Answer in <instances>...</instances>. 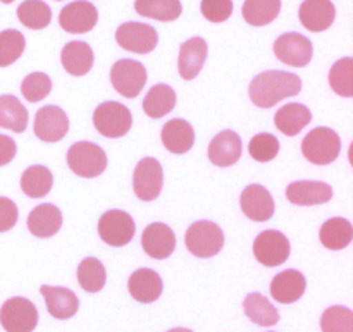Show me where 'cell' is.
<instances>
[{
	"mask_svg": "<svg viewBox=\"0 0 353 332\" xmlns=\"http://www.w3.org/2000/svg\"><path fill=\"white\" fill-rule=\"evenodd\" d=\"M52 92V79L45 72H31L21 83V93L31 103L43 100Z\"/></svg>",
	"mask_w": 353,
	"mask_h": 332,
	"instance_id": "obj_40",
	"label": "cell"
},
{
	"mask_svg": "<svg viewBox=\"0 0 353 332\" xmlns=\"http://www.w3.org/2000/svg\"><path fill=\"white\" fill-rule=\"evenodd\" d=\"M17 19L28 30H43L50 24L52 10L43 0H24L17 7Z\"/></svg>",
	"mask_w": 353,
	"mask_h": 332,
	"instance_id": "obj_35",
	"label": "cell"
},
{
	"mask_svg": "<svg viewBox=\"0 0 353 332\" xmlns=\"http://www.w3.org/2000/svg\"><path fill=\"white\" fill-rule=\"evenodd\" d=\"M99 21V10L88 0H76L68 3L59 14V24L64 31L72 34L88 33Z\"/></svg>",
	"mask_w": 353,
	"mask_h": 332,
	"instance_id": "obj_14",
	"label": "cell"
},
{
	"mask_svg": "<svg viewBox=\"0 0 353 332\" xmlns=\"http://www.w3.org/2000/svg\"><path fill=\"white\" fill-rule=\"evenodd\" d=\"M17 205L10 198L0 196V233H7L12 229L17 222Z\"/></svg>",
	"mask_w": 353,
	"mask_h": 332,
	"instance_id": "obj_43",
	"label": "cell"
},
{
	"mask_svg": "<svg viewBox=\"0 0 353 332\" xmlns=\"http://www.w3.org/2000/svg\"><path fill=\"white\" fill-rule=\"evenodd\" d=\"M54 186V176L45 165H31L21 176V189L30 198H43Z\"/></svg>",
	"mask_w": 353,
	"mask_h": 332,
	"instance_id": "obj_30",
	"label": "cell"
},
{
	"mask_svg": "<svg viewBox=\"0 0 353 332\" xmlns=\"http://www.w3.org/2000/svg\"><path fill=\"white\" fill-rule=\"evenodd\" d=\"M207 54H209V47L203 38L195 37L186 40L179 48V59H178V71L179 76L186 81H192L196 76L202 72L203 64H205Z\"/></svg>",
	"mask_w": 353,
	"mask_h": 332,
	"instance_id": "obj_19",
	"label": "cell"
},
{
	"mask_svg": "<svg viewBox=\"0 0 353 332\" xmlns=\"http://www.w3.org/2000/svg\"><path fill=\"white\" fill-rule=\"evenodd\" d=\"M33 131L38 140L45 141V143H57L69 131L68 114L61 107H41L34 116Z\"/></svg>",
	"mask_w": 353,
	"mask_h": 332,
	"instance_id": "obj_13",
	"label": "cell"
},
{
	"mask_svg": "<svg viewBox=\"0 0 353 332\" xmlns=\"http://www.w3.org/2000/svg\"><path fill=\"white\" fill-rule=\"evenodd\" d=\"M161 138L165 150L174 155H183L192 150L193 143H195V131L188 121L172 119L164 124Z\"/></svg>",
	"mask_w": 353,
	"mask_h": 332,
	"instance_id": "obj_25",
	"label": "cell"
},
{
	"mask_svg": "<svg viewBox=\"0 0 353 332\" xmlns=\"http://www.w3.org/2000/svg\"><path fill=\"white\" fill-rule=\"evenodd\" d=\"M336 16V9L331 0H303L300 6L299 17L305 30L321 33L331 28Z\"/></svg>",
	"mask_w": 353,
	"mask_h": 332,
	"instance_id": "obj_20",
	"label": "cell"
},
{
	"mask_svg": "<svg viewBox=\"0 0 353 332\" xmlns=\"http://www.w3.org/2000/svg\"><path fill=\"white\" fill-rule=\"evenodd\" d=\"M62 214L52 203L34 207L28 216V229L34 238H52L61 231Z\"/></svg>",
	"mask_w": 353,
	"mask_h": 332,
	"instance_id": "obj_24",
	"label": "cell"
},
{
	"mask_svg": "<svg viewBox=\"0 0 353 332\" xmlns=\"http://www.w3.org/2000/svg\"><path fill=\"white\" fill-rule=\"evenodd\" d=\"M323 332H353V312L347 307H330L321 317Z\"/></svg>",
	"mask_w": 353,
	"mask_h": 332,
	"instance_id": "obj_39",
	"label": "cell"
},
{
	"mask_svg": "<svg viewBox=\"0 0 353 332\" xmlns=\"http://www.w3.org/2000/svg\"><path fill=\"white\" fill-rule=\"evenodd\" d=\"M200 10L210 23H224L233 14V0H202Z\"/></svg>",
	"mask_w": 353,
	"mask_h": 332,
	"instance_id": "obj_42",
	"label": "cell"
},
{
	"mask_svg": "<svg viewBox=\"0 0 353 332\" xmlns=\"http://www.w3.org/2000/svg\"><path fill=\"white\" fill-rule=\"evenodd\" d=\"M133 217L124 210H107L99 220V236L105 245L114 248L126 247L134 238Z\"/></svg>",
	"mask_w": 353,
	"mask_h": 332,
	"instance_id": "obj_7",
	"label": "cell"
},
{
	"mask_svg": "<svg viewBox=\"0 0 353 332\" xmlns=\"http://www.w3.org/2000/svg\"><path fill=\"white\" fill-rule=\"evenodd\" d=\"M95 129L105 138H121L130 133L133 117L130 109L119 102H103L93 112Z\"/></svg>",
	"mask_w": 353,
	"mask_h": 332,
	"instance_id": "obj_5",
	"label": "cell"
},
{
	"mask_svg": "<svg viewBox=\"0 0 353 332\" xmlns=\"http://www.w3.org/2000/svg\"><path fill=\"white\" fill-rule=\"evenodd\" d=\"M305 288L307 281L302 272L295 271V269H288V271L279 272L272 279L271 296L278 303L290 305V303H295L302 298L303 293H305Z\"/></svg>",
	"mask_w": 353,
	"mask_h": 332,
	"instance_id": "obj_23",
	"label": "cell"
},
{
	"mask_svg": "<svg viewBox=\"0 0 353 332\" xmlns=\"http://www.w3.org/2000/svg\"><path fill=\"white\" fill-rule=\"evenodd\" d=\"M248 154L257 162H271L279 154L278 138L269 133H259L248 143Z\"/></svg>",
	"mask_w": 353,
	"mask_h": 332,
	"instance_id": "obj_41",
	"label": "cell"
},
{
	"mask_svg": "<svg viewBox=\"0 0 353 332\" xmlns=\"http://www.w3.org/2000/svg\"><path fill=\"white\" fill-rule=\"evenodd\" d=\"M330 86L336 95L343 98L353 96V59L343 57L330 71Z\"/></svg>",
	"mask_w": 353,
	"mask_h": 332,
	"instance_id": "obj_37",
	"label": "cell"
},
{
	"mask_svg": "<svg viewBox=\"0 0 353 332\" xmlns=\"http://www.w3.org/2000/svg\"><path fill=\"white\" fill-rule=\"evenodd\" d=\"M41 296L45 298L48 313L57 320H68L76 315L79 309V300L71 289L59 286H41Z\"/></svg>",
	"mask_w": 353,
	"mask_h": 332,
	"instance_id": "obj_22",
	"label": "cell"
},
{
	"mask_svg": "<svg viewBox=\"0 0 353 332\" xmlns=\"http://www.w3.org/2000/svg\"><path fill=\"white\" fill-rule=\"evenodd\" d=\"M243 310L248 319L261 327H272L279 322L276 307L261 293H250L243 302Z\"/></svg>",
	"mask_w": 353,
	"mask_h": 332,
	"instance_id": "obj_31",
	"label": "cell"
},
{
	"mask_svg": "<svg viewBox=\"0 0 353 332\" xmlns=\"http://www.w3.org/2000/svg\"><path fill=\"white\" fill-rule=\"evenodd\" d=\"M26 40L17 30H6L0 33V68L14 64L23 55Z\"/></svg>",
	"mask_w": 353,
	"mask_h": 332,
	"instance_id": "obj_38",
	"label": "cell"
},
{
	"mask_svg": "<svg viewBox=\"0 0 353 332\" xmlns=\"http://www.w3.org/2000/svg\"><path fill=\"white\" fill-rule=\"evenodd\" d=\"M68 165L79 178H99L107 169V155L92 141H78L68 150Z\"/></svg>",
	"mask_w": 353,
	"mask_h": 332,
	"instance_id": "obj_4",
	"label": "cell"
},
{
	"mask_svg": "<svg viewBox=\"0 0 353 332\" xmlns=\"http://www.w3.org/2000/svg\"><path fill=\"white\" fill-rule=\"evenodd\" d=\"M0 324L6 332H33L38 324V310L30 300H7L0 309Z\"/></svg>",
	"mask_w": 353,
	"mask_h": 332,
	"instance_id": "obj_9",
	"label": "cell"
},
{
	"mask_svg": "<svg viewBox=\"0 0 353 332\" xmlns=\"http://www.w3.org/2000/svg\"><path fill=\"white\" fill-rule=\"evenodd\" d=\"M168 332H193V331L183 329V327H178V329H171V331H168Z\"/></svg>",
	"mask_w": 353,
	"mask_h": 332,
	"instance_id": "obj_45",
	"label": "cell"
},
{
	"mask_svg": "<svg viewBox=\"0 0 353 332\" xmlns=\"http://www.w3.org/2000/svg\"><path fill=\"white\" fill-rule=\"evenodd\" d=\"M61 62L65 72L71 76H85L92 71L95 55L85 41H69L61 52Z\"/></svg>",
	"mask_w": 353,
	"mask_h": 332,
	"instance_id": "obj_26",
	"label": "cell"
},
{
	"mask_svg": "<svg viewBox=\"0 0 353 332\" xmlns=\"http://www.w3.org/2000/svg\"><path fill=\"white\" fill-rule=\"evenodd\" d=\"M137 14L161 23L176 21L183 12V6L179 0H137L134 2Z\"/></svg>",
	"mask_w": 353,
	"mask_h": 332,
	"instance_id": "obj_33",
	"label": "cell"
},
{
	"mask_svg": "<svg viewBox=\"0 0 353 332\" xmlns=\"http://www.w3.org/2000/svg\"><path fill=\"white\" fill-rule=\"evenodd\" d=\"M340 134L331 127H316L302 141V154L310 164L330 165L340 157Z\"/></svg>",
	"mask_w": 353,
	"mask_h": 332,
	"instance_id": "obj_2",
	"label": "cell"
},
{
	"mask_svg": "<svg viewBox=\"0 0 353 332\" xmlns=\"http://www.w3.org/2000/svg\"><path fill=\"white\" fill-rule=\"evenodd\" d=\"M312 121V112L302 103H286L276 112L274 124L285 136H296Z\"/></svg>",
	"mask_w": 353,
	"mask_h": 332,
	"instance_id": "obj_27",
	"label": "cell"
},
{
	"mask_svg": "<svg viewBox=\"0 0 353 332\" xmlns=\"http://www.w3.org/2000/svg\"><path fill=\"white\" fill-rule=\"evenodd\" d=\"M116 41L124 50L145 55L155 50L159 43V34L150 24L130 21V23H123L117 28Z\"/></svg>",
	"mask_w": 353,
	"mask_h": 332,
	"instance_id": "obj_8",
	"label": "cell"
},
{
	"mask_svg": "<svg viewBox=\"0 0 353 332\" xmlns=\"http://www.w3.org/2000/svg\"><path fill=\"white\" fill-rule=\"evenodd\" d=\"M176 107V93L169 85L159 83V85L152 86L150 92L147 93L143 100V110L148 117L152 119H161V117L168 116L172 112Z\"/></svg>",
	"mask_w": 353,
	"mask_h": 332,
	"instance_id": "obj_29",
	"label": "cell"
},
{
	"mask_svg": "<svg viewBox=\"0 0 353 332\" xmlns=\"http://www.w3.org/2000/svg\"><path fill=\"white\" fill-rule=\"evenodd\" d=\"M162 284L161 276L152 269H138L128 279V291L131 298L138 303H154L161 298Z\"/></svg>",
	"mask_w": 353,
	"mask_h": 332,
	"instance_id": "obj_21",
	"label": "cell"
},
{
	"mask_svg": "<svg viewBox=\"0 0 353 332\" xmlns=\"http://www.w3.org/2000/svg\"><path fill=\"white\" fill-rule=\"evenodd\" d=\"M57 2H61V0H57Z\"/></svg>",
	"mask_w": 353,
	"mask_h": 332,
	"instance_id": "obj_47",
	"label": "cell"
},
{
	"mask_svg": "<svg viewBox=\"0 0 353 332\" xmlns=\"http://www.w3.org/2000/svg\"><path fill=\"white\" fill-rule=\"evenodd\" d=\"M185 245L195 257H216L224 247V233L212 220H196L186 231Z\"/></svg>",
	"mask_w": 353,
	"mask_h": 332,
	"instance_id": "obj_3",
	"label": "cell"
},
{
	"mask_svg": "<svg viewBox=\"0 0 353 332\" xmlns=\"http://www.w3.org/2000/svg\"><path fill=\"white\" fill-rule=\"evenodd\" d=\"M286 198L300 207L323 205L333 198V188L323 181H295L286 188Z\"/></svg>",
	"mask_w": 353,
	"mask_h": 332,
	"instance_id": "obj_18",
	"label": "cell"
},
{
	"mask_svg": "<svg viewBox=\"0 0 353 332\" xmlns=\"http://www.w3.org/2000/svg\"><path fill=\"white\" fill-rule=\"evenodd\" d=\"M302 92V79L293 72L265 71L255 76L248 86V95L259 109H271L281 100Z\"/></svg>",
	"mask_w": 353,
	"mask_h": 332,
	"instance_id": "obj_1",
	"label": "cell"
},
{
	"mask_svg": "<svg viewBox=\"0 0 353 332\" xmlns=\"http://www.w3.org/2000/svg\"><path fill=\"white\" fill-rule=\"evenodd\" d=\"M274 55L283 64L305 68L312 61V41L300 33H285L274 41Z\"/></svg>",
	"mask_w": 353,
	"mask_h": 332,
	"instance_id": "obj_12",
	"label": "cell"
},
{
	"mask_svg": "<svg viewBox=\"0 0 353 332\" xmlns=\"http://www.w3.org/2000/svg\"><path fill=\"white\" fill-rule=\"evenodd\" d=\"M0 127L24 133L28 127V110L14 95H0Z\"/></svg>",
	"mask_w": 353,
	"mask_h": 332,
	"instance_id": "obj_34",
	"label": "cell"
},
{
	"mask_svg": "<svg viewBox=\"0 0 353 332\" xmlns=\"http://www.w3.org/2000/svg\"><path fill=\"white\" fill-rule=\"evenodd\" d=\"M290 251H292V247H290L288 238L279 231H264L254 241L255 258L265 267L283 265L290 258Z\"/></svg>",
	"mask_w": 353,
	"mask_h": 332,
	"instance_id": "obj_11",
	"label": "cell"
},
{
	"mask_svg": "<svg viewBox=\"0 0 353 332\" xmlns=\"http://www.w3.org/2000/svg\"><path fill=\"white\" fill-rule=\"evenodd\" d=\"M164 186V172L157 158L147 157L138 162L133 174L134 195L141 202H154Z\"/></svg>",
	"mask_w": 353,
	"mask_h": 332,
	"instance_id": "obj_10",
	"label": "cell"
},
{
	"mask_svg": "<svg viewBox=\"0 0 353 332\" xmlns=\"http://www.w3.org/2000/svg\"><path fill=\"white\" fill-rule=\"evenodd\" d=\"M319 240L327 250H345L353 240V226L343 217H333L321 226Z\"/></svg>",
	"mask_w": 353,
	"mask_h": 332,
	"instance_id": "obj_28",
	"label": "cell"
},
{
	"mask_svg": "<svg viewBox=\"0 0 353 332\" xmlns=\"http://www.w3.org/2000/svg\"><path fill=\"white\" fill-rule=\"evenodd\" d=\"M281 12V0H245L241 16L250 26H268Z\"/></svg>",
	"mask_w": 353,
	"mask_h": 332,
	"instance_id": "obj_32",
	"label": "cell"
},
{
	"mask_svg": "<svg viewBox=\"0 0 353 332\" xmlns=\"http://www.w3.org/2000/svg\"><path fill=\"white\" fill-rule=\"evenodd\" d=\"M141 248L148 257L155 260L169 258L176 248L174 231L164 222L150 224L141 234Z\"/></svg>",
	"mask_w": 353,
	"mask_h": 332,
	"instance_id": "obj_16",
	"label": "cell"
},
{
	"mask_svg": "<svg viewBox=\"0 0 353 332\" xmlns=\"http://www.w3.org/2000/svg\"><path fill=\"white\" fill-rule=\"evenodd\" d=\"M147 69L141 62L121 59L110 69V83L124 98H137L147 83Z\"/></svg>",
	"mask_w": 353,
	"mask_h": 332,
	"instance_id": "obj_6",
	"label": "cell"
},
{
	"mask_svg": "<svg viewBox=\"0 0 353 332\" xmlns=\"http://www.w3.org/2000/svg\"><path fill=\"white\" fill-rule=\"evenodd\" d=\"M0 2H2V3H12L14 0H0Z\"/></svg>",
	"mask_w": 353,
	"mask_h": 332,
	"instance_id": "obj_46",
	"label": "cell"
},
{
	"mask_svg": "<svg viewBox=\"0 0 353 332\" xmlns=\"http://www.w3.org/2000/svg\"><path fill=\"white\" fill-rule=\"evenodd\" d=\"M16 141L12 138L6 136V134H0V167L12 162L14 157H16Z\"/></svg>",
	"mask_w": 353,
	"mask_h": 332,
	"instance_id": "obj_44",
	"label": "cell"
},
{
	"mask_svg": "<svg viewBox=\"0 0 353 332\" xmlns=\"http://www.w3.org/2000/svg\"><path fill=\"white\" fill-rule=\"evenodd\" d=\"M240 207L245 217L254 222H268L274 216V198L261 185H250L241 191Z\"/></svg>",
	"mask_w": 353,
	"mask_h": 332,
	"instance_id": "obj_15",
	"label": "cell"
},
{
	"mask_svg": "<svg viewBox=\"0 0 353 332\" xmlns=\"http://www.w3.org/2000/svg\"><path fill=\"white\" fill-rule=\"evenodd\" d=\"M78 282L86 293L102 291L107 281V272L102 262L95 257H86L78 265Z\"/></svg>",
	"mask_w": 353,
	"mask_h": 332,
	"instance_id": "obj_36",
	"label": "cell"
},
{
	"mask_svg": "<svg viewBox=\"0 0 353 332\" xmlns=\"http://www.w3.org/2000/svg\"><path fill=\"white\" fill-rule=\"evenodd\" d=\"M241 138L234 131H221L217 136L212 138L209 145V160L216 167H231L236 164L241 157Z\"/></svg>",
	"mask_w": 353,
	"mask_h": 332,
	"instance_id": "obj_17",
	"label": "cell"
}]
</instances>
